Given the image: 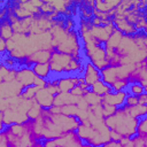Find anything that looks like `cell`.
<instances>
[{
    "label": "cell",
    "instance_id": "obj_21",
    "mask_svg": "<svg viewBox=\"0 0 147 147\" xmlns=\"http://www.w3.org/2000/svg\"><path fill=\"white\" fill-rule=\"evenodd\" d=\"M38 90H39V88H38L37 86H34V85L24 87V88L22 90V92H21V98L24 99V100H33V99H34V95H36V93H37Z\"/></svg>",
    "mask_w": 147,
    "mask_h": 147
},
{
    "label": "cell",
    "instance_id": "obj_28",
    "mask_svg": "<svg viewBox=\"0 0 147 147\" xmlns=\"http://www.w3.org/2000/svg\"><path fill=\"white\" fill-rule=\"evenodd\" d=\"M125 106L127 107H132V106H136L138 105V96H134V95H131V94H127L126 98H125V102H124Z\"/></svg>",
    "mask_w": 147,
    "mask_h": 147
},
{
    "label": "cell",
    "instance_id": "obj_13",
    "mask_svg": "<svg viewBox=\"0 0 147 147\" xmlns=\"http://www.w3.org/2000/svg\"><path fill=\"white\" fill-rule=\"evenodd\" d=\"M54 84L59 87L60 92H70L75 86L79 84V76H65L56 80H53Z\"/></svg>",
    "mask_w": 147,
    "mask_h": 147
},
{
    "label": "cell",
    "instance_id": "obj_25",
    "mask_svg": "<svg viewBox=\"0 0 147 147\" xmlns=\"http://www.w3.org/2000/svg\"><path fill=\"white\" fill-rule=\"evenodd\" d=\"M132 147H146L147 146V137H139V136H133L131 138Z\"/></svg>",
    "mask_w": 147,
    "mask_h": 147
},
{
    "label": "cell",
    "instance_id": "obj_31",
    "mask_svg": "<svg viewBox=\"0 0 147 147\" xmlns=\"http://www.w3.org/2000/svg\"><path fill=\"white\" fill-rule=\"evenodd\" d=\"M0 147H9L7 137H6V134H5L3 131L0 132Z\"/></svg>",
    "mask_w": 147,
    "mask_h": 147
},
{
    "label": "cell",
    "instance_id": "obj_30",
    "mask_svg": "<svg viewBox=\"0 0 147 147\" xmlns=\"http://www.w3.org/2000/svg\"><path fill=\"white\" fill-rule=\"evenodd\" d=\"M109 138H110V141H117V142L123 139L121 134H118L117 132H115V131H113V130L109 131Z\"/></svg>",
    "mask_w": 147,
    "mask_h": 147
},
{
    "label": "cell",
    "instance_id": "obj_4",
    "mask_svg": "<svg viewBox=\"0 0 147 147\" xmlns=\"http://www.w3.org/2000/svg\"><path fill=\"white\" fill-rule=\"evenodd\" d=\"M83 51L85 56L99 71L103 70L105 68L109 67V62L106 56V51L103 45H95V44H84Z\"/></svg>",
    "mask_w": 147,
    "mask_h": 147
},
{
    "label": "cell",
    "instance_id": "obj_9",
    "mask_svg": "<svg viewBox=\"0 0 147 147\" xmlns=\"http://www.w3.org/2000/svg\"><path fill=\"white\" fill-rule=\"evenodd\" d=\"M127 83H139L141 86L146 87L147 85V70H146V61L136 64L134 70L131 72L130 77L127 78Z\"/></svg>",
    "mask_w": 147,
    "mask_h": 147
},
{
    "label": "cell",
    "instance_id": "obj_32",
    "mask_svg": "<svg viewBox=\"0 0 147 147\" xmlns=\"http://www.w3.org/2000/svg\"><path fill=\"white\" fill-rule=\"evenodd\" d=\"M138 105L147 106V93H142L138 96Z\"/></svg>",
    "mask_w": 147,
    "mask_h": 147
},
{
    "label": "cell",
    "instance_id": "obj_11",
    "mask_svg": "<svg viewBox=\"0 0 147 147\" xmlns=\"http://www.w3.org/2000/svg\"><path fill=\"white\" fill-rule=\"evenodd\" d=\"M83 79H84V83L87 85V87L90 88L95 82L100 80L101 79V74L100 71L91 63V62H87L85 64V68H84V72L82 75Z\"/></svg>",
    "mask_w": 147,
    "mask_h": 147
},
{
    "label": "cell",
    "instance_id": "obj_19",
    "mask_svg": "<svg viewBox=\"0 0 147 147\" xmlns=\"http://www.w3.org/2000/svg\"><path fill=\"white\" fill-rule=\"evenodd\" d=\"M14 32L11 29V24L9 23V21L7 18H5L3 21L0 22V37L5 40H8L13 37Z\"/></svg>",
    "mask_w": 147,
    "mask_h": 147
},
{
    "label": "cell",
    "instance_id": "obj_27",
    "mask_svg": "<svg viewBox=\"0 0 147 147\" xmlns=\"http://www.w3.org/2000/svg\"><path fill=\"white\" fill-rule=\"evenodd\" d=\"M90 91V88H82L79 85H77V86H75L71 91H70V93L72 94V95H75V96H77V98H82L84 94H86L87 92Z\"/></svg>",
    "mask_w": 147,
    "mask_h": 147
},
{
    "label": "cell",
    "instance_id": "obj_18",
    "mask_svg": "<svg viewBox=\"0 0 147 147\" xmlns=\"http://www.w3.org/2000/svg\"><path fill=\"white\" fill-rule=\"evenodd\" d=\"M123 107L127 110V113L133 116L134 118H140V117H144L146 116L147 114V106H141V105H136V106H132V107H127L125 105H123Z\"/></svg>",
    "mask_w": 147,
    "mask_h": 147
},
{
    "label": "cell",
    "instance_id": "obj_20",
    "mask_svg": "<svg viewBox=\"0 0 147 147\" xmlns=\"http://www.w3.org/2000/svg\"><path fill=\"white\" fill-rule=\"evenodd\" d=\"M126 88H127L126 93H127V94H131V95H134V96H139L140 94L146 93V87L141 86L139 83H132V84H129Z\"/></svg>",
    "mask_w": 147,
    "mask_h": 147
},
{
    "label": "cell",
    "instance_id": "obj_12",
    "mask_svg": "<svg viewBox=\"0 0 147 147\" xmlns=\"http://www.w3.org/2000/svg\"><path fill=\"white\" fill-rule=\"evenodd\" d=\"M42 109H49L53 106V101H54V95L51 94L48 92V90L46 87L39 88L34 95L33 99Z\"/></svg>",
    "mask_w": 147,
    "mask_h": 147
},
{
    "label": "cell",
    "instance_id": "obj_22",
    "mask_svg": "<svg viewBox=\"0 0 147 147\" xmlns=\"http://www.w3.org/2000/svg\"><path fill=\"white\" fill-rule=\"evenodd\" d=\"M83 99L86 101V103L91 107V106H96V105H100L101 103V96L96 95L95 93L88 91L86 94L83 95Z\"/></svg>",
    "mask_w": 147,
    "mask_h": 147
},
{
    "label": "cell",
    "instance_id": "obj_3",
    "mask_svg": "<svg viewBox=\"0 0 147 147\" xmlns=\"http://www.w3.org/2000/svg\"><path fill=\"white\" fill-rule=\"evenodd\" d=\"M134 68H136V64L109 65L100 71L101 80L109 86L117 80H127L131 72L134 70Z\"/></svg>",
    "mask_w": 147,
    "mask_h": 147
},
{
    "label": "cell",
    "instance_id": "obj_17",
    "mask_svg": "<svg viewBox=\"0 0 147 147\" xmlns=\"http://www.w3.org/2000/svg\"><path fill=\"white\" fill-rule=\"evenodd\" d=\"M90 91L93 92V93H95V94L99 95V96H103L105 94L111 92V87H110L109 85H107L106 83H103V82L100 79V80L95 82V83L90 87Z\"/></svg>",
    "mask_w": 147,
    "mask_h": 147
},
{
    "label": "cell",
    "instance_id": "obj_29",
    "mask_svg": "<svg viewBox=\"0 0 147 147\" xmlns=\"http://www.w3.org/2000/svg\"><path fill=\"white\" fill-rule=\"evenodd\" d=\"M46 84H47V79H44V78H40V77H37L36 76L34 82H33V85L34 86H37L38 88H42V87L46 86Z\"/></svg>",
    "mask_w": 147,
    "mask_h": 147
},
{
    "label": "cell",
    "instance_id": "obj_6",
    "mask_svg": "<svg viewBox=\"0 0 147 147\" xmlns=\"http://www.w3.org/2000/svg\"><path fill=\"white\" fill-rule=\"evenodd\" d=\"M111 22L116 30H118L123 36H133L138 31L134 28V25L130 24L123 15H114L111 17Z\"/></svg>",
    "mask_w": 147,
    "mask_h": 147
},
{
    "label": "cell",
    "instance_id": "obj_8",
    "mask_svg": "<svg viewBox=\"0 0 147 147\" xmlns=\"http://www.w3.org/2000/svg\"><path fill=\"white\" fill-rule=\"evenodd\" d=\"M127 93L126 91H111L103 96H101V103H106L109 106H114L116 108H121L126 98Z\"/></svg>",
    "mask_w": 147,
    "mask_h": 147
},
{
    "label": "cell",
    "instance_id": "obj_33",
    "mask_svg": "<svg viewBox=\"0 0 147 147\" xmlns=\"http://www.w3.org/2000/svg\"><path fill=\"white\" fill-rule=\"evenodd\" d=\"M6 52V40L0 37V54H3Z\"/></svg>",
    "mask_w": 147,
    "mask_h": 147
},
{
    "label": "cell",
    "instance_id": "obj_10",
    "mask_svg": "<svg viewBox=\"0 0 147 147\" xmlns=\"http://www.w3.org/2000/svg\"><path fill=\"white\" fill-rule=\"evenodd\" d=\"M36 75L32 71L31 68H26V67H22L18 68L16 70L15 74V80L18 82L23 87H28V86H32L33 82H34Z\"/></svg>",
    "mask_w": 147,
    "mask_h": 147
},
{
    "label": "cell",
    "instance_id": "obj_2",
    "mask_svg": "<svg viewBox=\"0 0 147 147\" xmlns=\"http://www.w3.org/2000/svg\"><path fill=\"white\" fill-rule=\"evenodd\" d=\"M51 74H72L78 72L83 75L85 64H83V61H78L71 55L59 53V52H52L51 59L48 61Z\"/></svg>",
    "mask_w": 147,
    "mask_h": 147
},
{
    "label": "cell",
    "instance_id": "obj_34",
    "mask_svg": "<svg viewBox=\"0 0 147 147\" xmlns=\"http://www.w3.org/2000/svg\"><path fill=\"white\" fill-rule=\"evenodd\" d=\"M0 2H1V1H0Z\"/></svg>",
    "mask_w": 147,
    "mask_h": 147
},
{
    "label": "cell",
    "instance_id": "obj_5",
    "mask_svg": "<svg viewBox=\"0 0 147 147\" xmlns=\"http://www.w3.org/2000/svg\"><path fill=\"white\" fill-rule=\"evenodd\" d=\"M24 87L16 80L11 82H2L0 84V99L8 100L14 96L21 95V92Z\"/></svg>",
    "mask_w": 147,
    "mask_h": 147
},
{
    "label": "cell",
    "instance_id": "obj_1",
    "mask_svg": "<svg viewBox=\"0 0 147 147\" xmlns=\"http://www.w3.org/2000/svg\"><path fill=\"white\" fill-rule=\"evenodd\" d=\"M139 118L131 116L127 110L122 106L116 111L105 118V124L109 130H113L122 136V138L131 139L137 133V124Z\"/></svg>",
    "mask_w": 147,
    "mask_h": 147
},
{
    "label": "cell",
    "instance_id": "obj_14",
    "mask_svg": "<svg viewBox=\"0 0 147 147\" xmlns=\"http://www.w3.org/2000/svg\"><path fill=\"white\" fill-rule=\"evenodd\" d=\"M78 100L79 98L72 95L70 92H60L56 95H54L53 106L63 107V106H69V105H76Z\"/></svg>",
    "mask_w": 147,
    "mask_h": 147
},
{
    "label": "cell",
    "instance_id": "obj_26",
    "mask_svg": "<svg viewBox=\"0 0 147 147\" xmlns=\"http://www.w3.org/2000/svg\"><path fill=\"white\" fill-rule=\"evenodd\" d=\"M101 107H102V116H103V118L113 115L116 111V109H117L116 107L109 106V105H106V103H101Z\"/></svg>",
    "mask_w": 147,
    "mask_h": 147
},
{
    "label": "cell",
    "instance_id": "obj_15",
    "mask_svg": "<svg viewBox=\"0 0 147 147\" xmlns=\"http://www.w3.org/2000/svg\"><path fill=\"white\" fill-rule=\"evenodd\" d=\"M118 3H119V0H116V1H113V0H98V1H94V8L100 13L108 14L113 9H115L118 6Z\"/></svg>",
    "mask_w": 147,
    "mask_h": 147
},
{
    "label": "cell",
    "instance_id": "obj_23",
    "mask_svg": "<svg viewBox=\"0 0 147 147\" xmlns=\"http://www.w3.org/2000/svg\"><path fill=\"white\" fill-rule=\"evenodd\" d=\"M41 111H42V108H41V107L33 100V103H32L31 108L28 110L26 116H28L29 119H36V118H38V117L40 116Z\"/></svg>",
    "mask_w": 147,
    "mask_h": 147
},
{
    "label": "cell",
    "instance_id": "obj_24",
    "mask_svg": "<svg viewBox=\"0 0 147 147\" xmlns=\"http://www.w3.org/2000/svg\"><path fill=\"white\" fill-rule=\"evenodd\" d=\"M137 136L139 137H147V118L146 116L140 117L137 124Z\"/></svg>",
    "mask_w": 147,
    "mask_h": 147
},
{
    "label": "cell",
    "instance_id": "obj_16",
    "mask_svg": "<svg viewBox=\"0 0 147 147\" xmlns=\"http://www.w3.org/2000/svg\"><path fill=\"white\" fill-rule=\"evenodd\" d=\"M31 69H32V71L34 72V75L37 77H40V78H44V79H47L51 75L48 63H37V64H33L31 67Z\"/></svg>",
    "mask_w": 147,
    "mask_h": 147
},
{
    "label": "cell",
    "instance_id": "obj_7",
    "mask_svg": "<svg viewBox=\"0 0 147 147\" xmlns=\"http://www.w3.org/2000/svg\"><path fill=\"white\" fill-rule=\"evenodd\" d=\"M115 30L114 24H108V25H99V26H93L90 29V32L92 34V37L100 44V45H105V42L108 40L109 36L111 34V32Z\"/></svg>",
    "mask_w": 147,
    "mask_h": 147
}]
</instances>
